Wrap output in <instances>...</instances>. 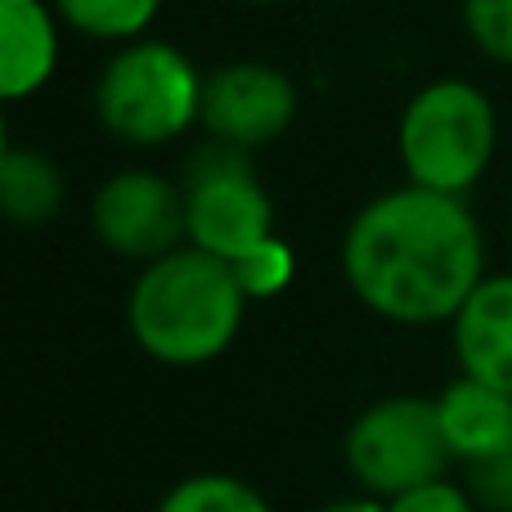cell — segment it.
I'll use <instances>...</instances> for the list:
<instances>
[{
    "instance_id": "ba28073f",
    "label": "cell",
    "mask_w": 512,
    "mask_h": 512,
    "mask_svg": "<svg viewBox=\"0 0 512 512\" xmlns=\"http://www.w3.org/2000/svg\"><path fill=\"white\" fill-rule=\"evenodd\" d=\"M297 117V90L288 72L270 63H225L203 81V113L212 140H225L234 149H261L279 140Z\"/></svg>"
},
{
    "instance_id": "3957f363",
    "label": "cell",
    "mask_w": 512,
    "mask_h": 512,
    "mask_svg": "<svg viewBox=\"0 0 512 512\" xmlns=\"http://www.w3.org/2000/svg\"><path fill=\"white\" fill-rule=\"evenodd\" d=\"M95 113L135 149L171 144L203 113V77L171 41H131L108 59Z\"/></svg>"
},
{
    "instance_id": "7c38bea8",
    "label": "cell",
    "mask_w": 512,
    "mask_h": 512,
    "mask_svg": "<svg viewBox=\"0 0 512 512\" xmlns=\"http://www.w3.org/2000/svg\"><path fill=\"white\" fill-rule=\"evenodd\" d=\"M63 207V171L41 149H9L0 162V216L23 230H41Z\"/></svg>"
},
{
    "instance_id": "e0dca14e",
    "label": "cell",
    "mask_w": 512,
    "mask_h": 512,
    "mask_svg": "<svg viewBox=\"0 0 512 512\" xmlns=\"http://www.w3.org/2000/svg\"><path fill=\"white\" fill-rule=\"evenodd\" d=\"M468 495L486 512H512V441L468 463Z\"/></svg>"
},
{
    "instance_id": "4fadbf2b",
    "label": "cell",
    "mask_w": 512,
    "mask_h": 512,
    "mask_svg": "<svg viewBox=\"0 0 512 512\" xmlns=\"http://www.w3.org/2000/svg\"><path fill=\"white\" fill-rule=\"evenodd\" d=\"M54 14L95 41H140L158 18L162 0H50Z\"/></svg>"
},
{
    "instance_id": "44dd1931",
    "label": "cell",
    "mask_w": 512,
    "mask_h": 512,
    "mask_svg": "<svg viewBox=\"0 0 512 512\" xmlns=\"http://www.w3.org/2000/svg\"><path fill=\"white\" fill-rule=\"evenodd\" d=\"M248 5H274V0H248Z\"/></svg>"
},
{
    "instance_id": "8992f818",
    "label": "cell",
    "mask_w": 512,
    "mask_h": 512,
    "mask_svg": "<svg viewBox=\"0 0 512 512\" xmlns=\"http://www.w3.org/2000/svg\"><path fill=\"white\" fill-rule=\"evenodd\" d=\"M185 221L189 243L221 261H239L256 243L274 239V203L248 162V149H234L225 140L198 144L185 162Z\"/></svg>"
},
{
    "instance_id": "30bf717a",
    "label": "cell",
    "mask_w": 512,
    "mask_h": 512,
    "mask_svg": "<svg viewBox=\"0 0 512 512\" xmlns=\"http://www.w3.org/2000/svg\"><path fill=\"white\" fill-rule=\"evenodd\" d=\"M59 23L45 0H0V104L27 99L54 77Z\"/></svg>"
},
{
    "instance_id": "5bb4252c",
    "label": "cell",
    "mask_w": 512,
    "mask_h": 512,
    "mask_svg": "<svg viewBox=\"0 0 512 512\" xmlns=\"http://www.w3.org/2000/svg\"><path fill=\"white\" fill-rule=\"evenodd\" d=\"M158 512H270L252 486L225 472H198L171 486V495L158 504Z\"/></svg>"
},
{
    "instance_id": "6da1fadb",
    "label": "cell",
    "mask_w": 512,
    "mask_h": 512,
    "mask_svg": "<svg viewBox=\"0 0 512 512\" xmlns=\"http://www.w3.org/2000/svg\"><path fill=\"white\" fill-rule=\"evenodd\" d=\"M481 230L459 194L405 185L351 221L342 270L351 292L391 324H441L481 283Z\"/></svg>"
},
{
    "instance_id": "9a60e30c",
    "label": "cell",
    "mask_w": 512,
    "mask_h": 512,
    "mask_svg": "<svg viewBox=\"0 0 512 512\" xmlns=\"http://www.w3.org/2000/svg\"><path fill=\"white\" fill-rule=\"evenodd\" d=\"M234 279H239V288L252 297H274V292H283L292 283V248L279 239H265L256 243L248 256H239L234 261Z\"/></svg>"
},
{
    "instance_id": "2e32d148",
    "label": "cell",
    "mask_w": 512,
    "mask_h": 512,
    "mask_svg": "<svg viewBox=\"0 0 512 512\" xmlns=\"http://www.w3.org/2000/svg\"><path fill=\"white\" fill-rule=\"evenodd\" d=\"M463 27L481 54L512 68V0H463Z\"/></svg>"
},
{
    "instance_id": "d6986e66",
    "label": "cell",
    "mask_w": 512,
    "mask_h": 512,
    "mask_svg": "<svg viewBox=\"0 0 512 512\" xmlns=\"http://www.w3.org/2000/svg\"><path fill=\"white\" fill-rule=\"evenodd\" d=\"M319 512H387V504H378V499H337V504H328Z\"/></svg>"
},
{
    "instance_id": "7a4b0ae2",
    "label": "cell",
    "mask_w": 512,
    "mask_h": 512,
    "mask_svg": "<svg viewBox=\"0 0 512 512\" xmlns=\"http://www.w3.org/2000/svg\"><path fill=\"white\" fill-rule=\"evenodd\" d=\"M248 292L234 265L203 248H176L140 270L126 301V324L144 355L176 369L212 364L243 328Z\"/></svg>"
},
{
    "instance_id": "277c9868",
    "label": "cell",
    "mask_w": 512,
    "mask_h": 512,
    "mask_svg": "<svg viewBox=\"0 0 512 512\" xmlns=\"http://www.w3.org/2000/svg\"><path fill=\"white\" fill-rule=\"evenodd\" d=\"M495 108L477 86L445 77L423 86L400 117V162L409 185L436 194H468L495 158Z\"/></svg>"
},
{
    "instance_id": "8fae6325",
    "label": "cell",
    "mask_w": 512,
    "mask_h": 512,
    "mask_svg": "<svg viewBox=\"0 0 512 512\" xmlns=\"http://www.w3.org/2000/svg\"><path fill=\"white\" fill-rule=\"evenodd\" d=\"M441 405V427L450 436L454 459L472 463L486 454L504 450L512 441V396L495 391L477 378H459L454 387H445Z\"/></svg>"
},
{
    "instance_id": "ac0fdd59",
    "label": "cell",
    "mask_w": 512,
    "mask_h": 512,
    "mask_svg": "<svg viewBox=\"0 0 512 512\" xmlns=\"http://www.w3.org/2000/svg\"><path fill=\"white\" fill-rule=\"evenodd\" d=\"M387 512H472V495L468 486H454L450 477H441L387 499Z\"/></svg>"
},
{
    "instance_id": "52a82bcc",
    "label": "cell",
    "mask_w": 512,
    "mask_h": 512,
    "mask_svg": "<svg viewBox=\"0 0 512 512\" xmlns=\"http://www.w3.org/2000/svg\"><path fill=\"white\" fill-rule=\"evenodd\" d=\"M90 225L108 252L126 261H158L189 239L185 221V185H171L162 171H117L99 185L90 203Z\"/></svg>"
},
{
    "instance_id": "9c48e42d",
    "label": "cell",
    "mask_w": 512,
    "mask_h": 512,
    "mask_svg": "<svg viewBox=\"0 0 512 512\" xmlns=\"http://www.w3.org/2000/svg\"><path fill=\"white\" fill-rule=\"evenodd\" d=\"M454 355L463 378L512 396V274L481 279L454 315Z\"/></svg>"
},
{
    "instance_id": "ffe728a7",
    "label": "cell",
    "mask_w": 512,
    "mask_h": 512,
    "mask_svg": "<svg viewBox=\"0 0 512 512\" xmlns=\"http://www.w3.org/2000/svg\"><path fill=\"white\" fill-rule=\"evenodd\" d=\"M14 149V144H9V126H5V113H0V162H5V153Z\"/></svg>"
},
{
    "instance_id": "5b68a950",
    "label": "cell",
    "mask_w": 512,
    "mask_h": 512,
    "mask_svg": "<svg viewBox=\"0 0 512 512\" xmlns=\"http://www.w3.org/2000/svg\"><path fill=\"white\" fill-rule=\"evenodd\" d=\"M454 463L441 405L427 396L373 400L346 432V468L369 495L396 499L414 486L441 481Z\"/></svg>"
}]
</instances>
